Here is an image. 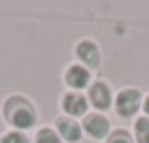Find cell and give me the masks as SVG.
Returning <instances> with one entry per match:
<instances>
[{"mask_svg": "<svg viewBox=\"0 0 149 143\" xmlns=\"http://www.w3.org/2000/svg\"><path fill=\"white\" fill-rule=\"evenodd\" d=\"M76 53H77V57H79V60L85 62L87 66H98L100 51H98V47H96L95 41H91V40L79 41L77 47H76Z\"/></svg>", "mask_w": 149, "mask_h": 143, "instance_id": "5b68a950", "label": "cell"}, {"mask_svg": "<svg viewBox=\"0 0 149 143\" xmlns=\"http://www.w3.org/2000/svg\"><path fill=\"white\" fill-rule=\"evenodd\" d=\"M6 111V117L15 128H21V130H26L36 122V111L34 107L26 102L25 98H10L4 107Z\"/></svg>", "mask_w": 149, "mask_h": 143, "instance_id": "6da1fadb", "label": "cell"}, {"mask_svg": "<svg viewBox=\"0 0 149 143\" xmlns=\"http://www.w3.org/2000/svg\"><path fill=\"white\" fill-rule=\"evenodd\" d=\"M83 126H85V130H87V132L91 134L93 137L100 140V137H104L106 134H108V130H109V121L104 117V115L93 113V115H87V117H85Z\"/></svg>", "mask_w": 149, "mask_h": 143, "instance_id": "277c9868", "label": "cell"}, {"mask_svg": "<svg viewBox=\"0 0 149 143\" xmlns=\"http://www.w3.org/2000/svg\"><path fill=\"white\" fill-rule=\"evenodd\" d=\"M0 143H29V140L19 132H10L0 140Z\"/></svg>", "mask_w": 149, "mask_h": 143, "instance_id": "8fae6325", "label": "cell"}, {"mask_svg": "<svg viewBox=\"0 0 149 143\" xmlns=\"http://www.w3.org/2000/svg\"><path fill=\"white\" fill-rule=\"evenodd\" d=\"M89 98H91L93 106L98 107V109H108L109 104H111V90H109V87L106 83H95L91 87V90H89Z\"/></svg>", "mask_w": 149, "mask_h": 143, "instance_id": "8992f818", "label": "cell"}, {"mask_svg": "<svg viewBox=\"0 0 149 143\" xmlns=\"http://www.w3.org/2000/svg\"><path fill=\"white\" fill-rule=\"evenodd\" d=\"M64 79H66V83H68L70 87H74V88H83V87H87L89 79H91V73H89V70H85L83 66L74 64V66H70L68 70H66Z\"/></svg>", "mask_w": 149, "mask_h": 143, "instance_id": "52a82bcc", "label": "cell"}, {"mask_svg": "<svg viewBox=\"0 0 149 143\" xmlns=\"http://www.w3.org/2000/svg\"><path fill=\"white\" fill-rule=\"evenodd\" d=\"M134 134H136L138 143H149V119L147 117H140L136 121Z\"/></svg>", "mask_w": 149, "mask_h": 143, "instance_id": "9c48e42d", "label": "cell"}, {"mask_svg": "<svg viewBox=\"0 0 149 143\" xmlns=\"http://www.w3.org/2000/svg\"><path fill=\"white\" fill-rule=\"evenodd\" d=\"M143 109H146V113L149 115V96H147V100H146V104H143Z\"/></svg>", "mask_w": 149, "mask_h": 143, "instance_id": "4fadbf2b", "label": "cell"}, {"mask_svg": "<svg viewBox=\"0 0 149 143\" xmlns=\"http://www.w3.org/2000/svg\"><path fill=\"white\" fill-rule=\"evenodd\" d=\"M36 143H61V140L51 128H42L36 136Z\"/></svg>", "mask_w": 149, "mask_h": 143, "instance_id": "30bf717a", "label": "cell"}, {"mask_svg": "<svg viewBox=\"0 0 149 143\" xmlns=\"http://www.w3.org/2000/svg\"><path fill=\"white\" fill-rule=\"evenodd\" d=\"M57 128H58L61 136L64 137L66 141H79L81 140V128H79V124H77L76 121H72V119H66V117L58 119Z\"/></svg>", "mask_w": 149, "mask_h": 143, "instance_id": "ba28073f", "label": "cell"}, {"mask_svg": "<svg viewBox=\"0 0 149 143\" xmlns=\"http://www.w3.org/2000/svg\"><path fill=\"white\" fill-rule=\"evenodd\" d=\"M108 143H132V137L128 136L125 130H117V132L113 134L111 137H109Z\"/></svg>", "mask_w": 149, "mask_h": 143, "instance_id": "7c38bea8", "label": "cell"}, {"mask_svg": "<svg viewBox=\"0 0 149 143\" xmlns=\"http://www.w3.org/2000/svg\"><path fill=\"white\" fill-rule=\"evenodd\" d=\"M62 109L68 115H74V117L85 115L87 113V98L81 96L79 92H68L62 98Z\"/></svg>", "mask_w": 149, "mask_h": 143, "instance_id": "3957f363", "label": "cell"}, {"mask_svg": "<svg viewBox=\"0 0 149 143\" xmlns=\"http://www.w3.org/2000/svg\"><path fill=\"white\" fill-rule=\"evenodd\" d=\"M140 90L138 88H125L117 94V100H115V109L121 117H130L138 111L140 107Z\"/></svg>", "mask_w": 149, "mask_h": 143, "instance_id": "7a4b0ae2", "label": "cell"}]
</instances>
